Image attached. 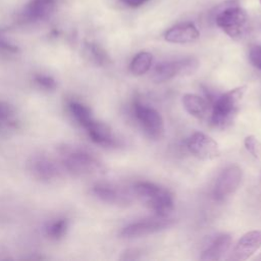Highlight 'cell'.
I'll return each instance as SVG.
<instances>
[{"instance_id":"obj_1","label":"cell","mask_w":261,"mask_h":261,"mask_svg":"<svg viewBox=\"0 0 261 261\" xmlns=\"http://www.w3.org/2000/svg\"><path fill=\"white\" fill-rule=\"evenodd\" d=\"M215 22L227 36L240 39L248 29L249 17L238 0H228L216 7Z\"/></svg>"},{"instance_id":"obj_2","label":"cell","mask_w":261,"mask_h":261,"mask_svg":"<svg viewBox=\"0 0 261 261\" xmlns=\"http://www.w3.org/2000/svg\"><path fill=\"white\" fill-rule=\"evenodd\" d=\"M136 197L147 207L152 209L157 216L166 217L173 209L171 193L153 182L138 181L133 187Z\"/></svg>"},{"instance_id":"obj_3","label":"cell","mask_w":261,"mask_h":261,"mask_svg":"<svg viewBox=\"0 0 261 261\" xmlns=\"http://www.w3.org/2000/svg\"><path fill=\"white\" fill-rule=\"evenodd\" d=\"M247 86H240L220 95L212 105L211 122L214 126L225 127L237 115Z\"/></svg>"},{"instance_id":"obj_4","label":"cell","mask_w":261,"mask_h":261,"mask_svg":"<svg viewBox=\"0 0 261 261\" xmlns=\"http://www.w3.org/2000/svg\"><path fill=\"white\" fill-rule=\"evenodd\" d=\"M133 106L135 116L145 133L151 139H161L164 135V121L161 114L153 107L143 104L139 99L134 101Z\"/></svg>"},{"instance_id":"obj_5","label":"cell","mask_w":261,"mask_h":261,"mask_svg":"<svg viewBox=\"0 0 261 261\" xmlns=\"http://www.w3.org/2000/svg\"><path fill=\"white\" fill-rule=\"evenodd\" d=\"M198 66V60L193 57L162 62L155 67L152 80L155 83H164L178 75L192 74L197 70Z\"/></svg>"},{"instance_id":"obj_6","label":"cell","mask_w":261,"mask_h":261,"mask_svg":"<svg viewBox=\"0 0 261 261\" xmlns=\"http://www.w3.org/2000/svg\"><path fill=\"white\" fill-rule=\"evenodd\" d=\"M242 178L243 171L240 166L232 164L225 167L215 181L213 188L214 199L218 202L225 201L238 190Z\"/></svg>"},{"instance_id":"obj_7","label":"cell","mask_w":261,"mask_h":261,"mask_svg":"<svg viewBox=\"0 0 261 261\" xmlns=\"http://www.w3.org/2000/svg\"><path fill=\"white\" fill-rule=\"evenodd\" d=\"M187 148L195 157L202 160H212L220 155L217 142L201 132H196L189 137Z\"/></svg>"},{"instance_id":"obj_8","label":"cell","mask_w":261,"mask_h":261,"mask_svg":"<svg viewBox=\"0 0 261 261\" xmlns=\"http://www.w3.org/2000/svg\"><path fill=\"white\" fill-rule=\"evenodd\" d=\"M173 224L172 219H168L166 217L158 216L157 218H150L144 219L138 222H134L125 226L120 234L123 238L132 239V238H139L142 236H147L150 233H154L165 229Z\"/></svg>"},{"instance_id":"obj_9","label":"cell","mask_w":261,"mask_h":261,"mask_svg":"<svg viewBox=\"0 0 261 261\" xmlns=\"http://www.w3.org/2000/svg\"><path fill=\"white\" fill-rule=\"evenodd\" d=\"M261 247V230H250L246 232L237 243L231 260L243 261L251 257Z\"/></svg>"},{"instance_id":"obj_10","label":"cell","mask_w":261,"mask_h":261,"mask_svg":"<svg viewBox=\"0 0 261 261\" xmlns=\"http://www.w3.org/2000/svg\"><path fill=\"white\" fill-rule=\"evenodd\" d=\"M200 32L193 22H180L164 33V40L173 44H188L195 42Z\"/></svg>"},{"instance_id":"obj_11","label":"cell","mask_w":261,"mask_h":261,"mask_svg":"<svg viewBox=\"0 0 261 261\" xmlns=\"http://www.w3.org/2000/svg\"><path fill=\"white\" fill-rule=\"evenodd\" d=\"M55 0H31L23 9V15L30 20L47 18L55 9Z\"/></svg>"},{"instance_id":"obj_12","label":"cell","mask_w":261,"mask_h":261,"mask_svg":"<svg viewBox=\"0 0 261 261\" xmlns=\"http://www.w3.org/2000/svg\"><path fill=\"white\" fill-rule=\"evenodd\" d=\"M85 127L95 143L102 146H115L117 144L110 127L105 123L92 119Z\"/></svg>"},{"instance_id":"obj_13","label":"cell","mask_w":261,"mask_h":261,"mask_svg":"<svg viewBox=\"0 0 261 261\" xmlns=\"http://www.w3.org/2000/svg\"><path fill=\"white\" fill-rule=\"evenodd\" d=\"M231 244V237L229 234L223 233L215 237L211 242L210 246L206 248L200 259L201 260H220L224 254L229 250Z\"/></svg>"},{"instance_id":"obj_14","label":"cell","mask_w":261,"mask_h":261,"mask_svg":"<svg viewBox=\"0 0 261 261\" xmlns=\"http://www.w3.org/2000/svg\"><path fill=\"white\" fill-rule=\"evenodd\" d=\"M94 193L101 200L112 204H126L129 202V197L122 190L108 184H100L95 186Z\"/></svg>"},{"instance_id":"obj_15","label":"cell","mask_w":261,"mask_h":261,"mask_svg":"<svg viewBox=\"0 0 261 261\" xmlns=\"http://www.w3.org/2000/svg\"><path fill=\"white\" fill-rule=\"evenodd\" d=\"M181 102L187 112L199 119L204 118L209 111L208 102L196 94H185Z\"/></svg>"},{"instance_id":"obj_16","label":"cell","mask_w":261,"mask_h":261,"mask_svg":"<svg viewBox=\"0 0 261 261\" xmlns=\"http://www.w3.org/2000/svg\"><path fill=\"white\" fill-rule=\"evenodd\" d=\"M153 56L150 52L142 51L138 53L129 64V70L135 75H142L146 73L152 65Z\"/></svg>"},{"instance_id":"obj_17","label":"cell","mask_w":261,"mask_h":261,"mask_svg":"<svg viewBox=\"0 0 261 261\" xmlns=\"http://www.w3.org/2000/svg\"><path fill=\"white\" fill-rule=\"evenodd\" d=\"M69 107H70L72 114L80 121V123L82 125L86 126L93 119L90 110L85 105H83L81 103L72 102V103H70Z\"/></svg>"},{"instance_id":"obj_18","label":"cell","mask_w":261,"mask_h":261,"mask_svg":"<svg viewBox=\"0 0 261 261\" xmlns=\"http://www.w3.org/2000/svg\"><path fill=\"white\" fill-rule=\"evenodd\" d=\"M88 50L91 53V56L93 57V59L99 63V64H104L108 62V55L106 54V52L98 45L96 44H90L88 46Z\"/></svg>"},{"instance_id":"obj_19","label":"cell","mask_w":261,"mask_h":261,"mask_svg":"<svg viewBox=\"0 0 261 261\" xmlns=\"http://www.w3.org/2000/svg\"><path fill=\"white\" fill-rule=\"evenodd\" d=\"M244 145L246 147V149L248 150L249 153H251V155L255 158H258L259 157V143L257 141V139L254 137V136H247L245 138V141H244Z\"/></svg>"},{"instance_id":"obj_20","label":"cell","mask_w":261,"mask_h":261,"mask_svg":"<svg viewBox=\"0 0 261 261\" xmlns=\"http://www.w3.org/2000/svg\"><path fill=\"white\" fill-rule=\"evenodd\" d=\"M249 59L251 63L261 70V45L252 46L249 51Z\"/></svg>"},{"instance_id":"obj_21","label":"cell","mask_w":261,"mask_h":261,"mask_svg":"<svg viewBox=\"0 0 261 261\" xmlns=\"http://www.w3.org/2000/svg\"><path fill=\"white\" fill-rule=\"evenodd\" d=\"M64 230H65V222H64L63 220H61V221L55 222V223L51 226V228H50V233H51V236H53V237H55V238H59L60 236L63 234Z\"/></svg>"},{"instance_id":"obj_22","label":"cell","mask_w":261,"mask_h":261,"mask_svg":"<svg viewBox=\"0 0 261 261\" xmlns=\"http://www.w3.org/2000/svg\"><path fill=\"white\" fill-rule=\"evenodd\" d=\"M149 0H119L120 3H122L125 6L132 7V8H136L139 7L143 4H145L146 2H148Z\"/></svg>"},{"instance_id":"obj_23","label":"cell","mask_w":261,"mask_h":261,"mask_svg":"<svg viewBox=\"0 0 261 261\" xmlns=\"http://www.w3.org/2000/svg\"><path fill=\"white\" fill-rule=\"evenodd\" d=\"M38 82L41 85H43L45 88H48V89H52V88L55 87V82L51 77H49V76H44V75L39 76L38 77Z\"/></svg>"},{"instance_id":"obj_24","label":"cell","mask_w":261,"mask_h":261,"mask_svg":"<svg viewBox=\"0 0 261 261\" xmlns=\"http://www.w3.org/2000/svg\"><path fill=\"white\" fill-rule=\"evenodd\" d=\"M256 259H257V260H261V254H260V255H259V256H258Z\"/></svg>"},{"instance_id":"obj_25","label":"cell","mask_w":261,"mask_h":261,"mask_svg":"<svg viewBox=\"0 0 261 261\" xmlns=\"http://www.w3.org/2000/svg\"><path fill=\"white\" fill-rule=\"evenodd\" d=\"M259 2H260V4H261V0H259Z\"/></svg>"}]
</instances>
